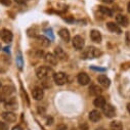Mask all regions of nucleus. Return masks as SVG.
<instances>
[{
  "instance_id": "nucleus-1",
  "label": "nucleus",
  "mask_w": 130,
  "mask_h": 130,
  "mask_svg": "<svg viewBox=\"0 0 130 130\" xmlns=\"http://www.w3.org/2000/svg\"><path fill=\"white\" fill-rule=\"evenodd\" d=\"M100 55H101V51L99 49L93 46H90L84 50L82 57L83 58H95V57H99Z\"/></svg>"
},
{
  "instance_id": "nucleus-2",
  "label": "nucleus",
  "mask_w": 130,
  "mask_h": 130,
  "mask_svg": "<svg viewBox=\"0 0 130 130\" xmlns=\"http://www.w3.org/2000/svg\"><path fill=\"white\" fill-rule=\"evenodd\" d=\"M50 73H51V69L49 67H40L36 71V76L38 77V79L44 80L50 75Z\"/></svg>"
},
{
  "instance_id": "nucleus-3",
  "label": "nucleus",
  "mask_w": 130,
  "mask_h": 130,
  "mask_svg": "<svg viewBox=\"0 0 130 130\" xmlns=\"http://www.w3.org/2000/svg\"><path fill=\"white\" fill-rule=\"evenodd\" d=\"M12 92H13L12 86H4L1 90H0V102H2L4 100H6L7 97H9Z\"/></svg>"
},
{
  "instance_id": "nucleus-4",
  "label": "nucleus",
  "mask_w": 130,
  "mask_h": 130,
  "mask_svg": "<svg viewBox=\"0 0 130 130\" xmlns=\"http://www.w3.org/2000/svg\"><path fill=\"white\" fill-rule=\"evenodd\" d=\"M53 80H54V82H55L57 85H63L64 83L67 82L68 77H67V75L64 74V73L58 72V73H55V74L53 75Z\"/></svg>"
},
{
  "instance_id": "nucleus-5",
  "label": "nucleus",
  "mask_w": 130,
  "mask_h": 130,
  "mask_svg": "<svg viewBox=\"0 0 130 130\" xmlns=\"http://www.w3.org/2000/svg\"><path fill=\"white\" fill-rule=\"evenodd\" d=\"M84 44H85V41H84V39L81 36L77 35V36L74 37V39H73V46H74V48H76L77 50H81V49H83Z\"/></svg>"
},
{
  "instance_id": "nucleus-6",
  "label": "nucleus",
  "mask_w": 130,
  "mask_h": 130,
  "mask_svg": "<svg viewBox=\"0 0 130 130\" xmlns=\"http://www.w3.org/2000/svg\"><path fill=\"white\" fill-rule=\"evenodd\" d=\"M0 36H1V39L5 42V43H9V42H11V40H12V33L9 31V30H7V29H3L2 31H1V33H0Z\"/></svg>"
},
{
  "instance_id": "nucleus-7",
  "label": "nucleus",
  "mask_w": 130,
  "mask_h": 130,
  "mask_svg": "<svg viewBox=\"0 0 130 130\" xmlns=\"http://www.w3.org/2000/svg\"><path fill=\"white\" fill-rule=\"evenodd\" d=\"M103 112H104V114L106 115V117H108V118H113L114 116H115V114H116V110H115V108L113 107V106H111V105H105V107L103 108Z\"/></svg>"
},
{
  "instance_id": "nucleus-8",
  "label": "nucleus",
  "mask_w": 130,
  "mask_h": 130,
  "mask_svg": "<svg viewBox=\"0 0 130 130\" xmlns=\"http://www.w3.org/2000/svg\"><path fill=\"white\" fill-rule=\"evenodd\" d=\"M5 108L7 110H15L18 108V104L14 97H7L5 100Z\"/></svg>"
},
{
  "instance_id": "nucleus-9",
  "label": "nucleus",
  "mask_w": 130,
  "mask_h": 130,
  "mask_svg": "<svg viewBox=\"0 0 130 130\" xmlns=\"http://www.w3.org/2000/svg\"><path fill=\"white\" fill-rule=\"evenodd\" d=\"M2 118L6 121V122H9V123H11V122H15V120H17V116H15V114L14 113H12V112H3L2 113Z\"/></svg>"
},
{
  "instance_id": "nucleus-10",
  "label": "nucleus",
  "mask_w": 130,
  "mask_h": 130,
  "mask_svg": "<svg viewBox=\"0 0 130 130\" xmlns=\"http://www.w3.org/2000/svg\"><path fill=\"white\" fill-rule=\"evenodd\" d=\"M32 95H33V97H34L36 101H41V100L43 99L44 93H43L42 88L36 87V88H34L33 90H32Z\"/></svg>"
},
{
  "instance_id": "nucleus-11",
  "label": "nucleus",
  "mask_w": 130,
  "mask_h": 130,
  "mask_svg": "<svg viewBox=\"0 0 130 130\" xmlns=\"http://www.w3.org/2000/svg\"><path fill=\"white\" fill-rule=\"evenodd\" d=\"M89 119L92 122H99L102 119V114L99 110H93L89 113Z\"/></svg>"
},
{
  "instance_id": "nucleus-12",
  "label": "nucleus",
  "mask_w": 130,
  "mask_h": 130,
  "mask_svg": "<svg viewBox=\"0 0 130 130\" xmlns=\"http://www.w3.org/2000/svg\"><path fill=\"white\" fill-rule=\"evenodd\" d=\"M54 55L57 59H60V60H66L67 59V54L61 47H56L54 49Z\"/></svg>"
},
{
  "instance_id": "nucleus-13",
  "label": "nucleus",
  "mask_w": 130,
  "mask_h": 130,
  "mask_svg": "<svg viewBox=\"0 0 130 130\" xmlns=\"http://www.w3.org/2000/svg\"><path fill=\"white\" fill-rule=\"evenodd\" d=\"M77 79H78L79 84H81V85H83V86L89 84V82H90V78H89V76H88L87 74H85V73H80V74L78 75Z\"/></svg>"
},
{
  "instance_id": "nucleus-14",
  "label": "nucleus",
  "mask_w": 130,
  "mask_h": 130,
  "mask_svg": "<svg viewBox=\"0 0 130 130\" xmlns=\"http://www.w3.org/2000/svg\"><path fill=\"white\" fill-rule=\"evenodd\" d=\"M90 38H91L92 41H94L96 43H101V41H102V34H101V32L97 31V30H92L90 32Z\"/></svg>"
},
{
  "instance_id": "nucleus-15",
  "label": "nucleus",
  "mask_w": 130,
  "mask_h": 130,
  "mask_svg": "<svg viewBox=\"0 0 130 130\" xmlns=\"http://www.w3.org/2000/svg\"><path fill=\"white\" fill-rule=\"evenodd\" d=\"M97 81H99V83L104 87H109L111 84V80L106 75H100L97 77Z\"/></svg>"
},
{
  "instance_id": "nucleus-16",
  "label": "nucleus",
  "mask_w": 130,
  "mask_h": 130,
  "mask_svg": "<svg viewBox=\"0 0 130 130\" xmlns=\"http://www.w3.org/2000/svg\"><path fill=\"white\" fill-rule=\"evenodd\" d=\"M116 22H117V24H119L120 26H123V27H127L128 24H129V21H128L127 17L123 15V14H118L116 17Z\"/></svg>"
},
{
  "instance_id": "nucleus-17",
  "label": "nucleus",
  "mask_w": 130,
  "mask_h": 130,
  "mask_svg": "<svg viewBox=\"0 0 130 130\" xmlns=\"http://www.w3.org/2000/svg\"><path fill=\"white\" fill-rule=\"evenodd\" d=\"M107 27H108V29H109L111 32H113V33H117V34H121V33H122L121 28H120L118 25H116L115 23L110 22V23L107 24Z\"/></svg>"
},
{
  "instance_id": "nucleus-18",
  "label": "nucleus",
  "mask_w": 130,
  "mask_h": 130,
  "mask_svg": "<svg viewBox=\"0 0 130 130\" xmlns=\"http://www.w3.org/2000/svg\"><path fill=\"white\" fill-rule=\"evenodd\" d=\"M93 105L96 107V108H104L105 105H106V100H105V97L103 96H96L95 97V100L93 101Z\"/></svg>"
},
{
  "instance_id": "nucleus-19",
  "label": "nucleus",
  "mask_w": 130,
  "mask_h": 130,
  "mask_svg": "<svg viewBox=\"0 0 130 130\" xmlns=\"http://www.w3.org/2000/svg\"><path fill=\"white\" fill-rule=\"evenodd\" d=\"M45 60H46L47 63L50 64V66H55V64L57 63V58L52 53H47L45 55Z\"/></svg>"
},
{
  "instance_id": "nucleus-20",
  "label": "nucleus",
  "mask_w": 130,
  "mask_h": 130,
  "mask_svg": "<svg viewBox=\"0 0 130 130\" xmlns=\"http://www.w3.org/2000/svg\"><path fill=\"white\" fill-rule=\"evenodd\" d=\"M58 35L63 41H66V42L70 41V33L67 29H60L58 32Z\"/></svg>"
},
{
  "instance_id": "nucleus-21",
  "label": "nucleus",
  "mask_w": 130,
  "mask_h": 130,
  "mask_svg": "<svg viewBox=\"0 0 130 130\" xmlns=\"http://www.w3.org/2000/svg\"><path fill=\"white\" fill-rule=\"evenodd\" d=\"M102 88L99 87L97 85H91L90 88H89V93L92 94V95H95V96H99L101 93H102Z\"/></svg>"
},
{
  "instance_id": "nucleus-22",
  "label": "nucleus",
  "mask_w": 130,
  "mask_h": 130,
  "mask_svg": "<svg viewBox=\"0 0 130 130\" xmlns=\"http://www.w3.org/2000/svg\"><path fill=\"white\" fill-rule=\"evenodd\" d=\"M110 127H111V130H123V125L120 121H113Z\"/></svg>"
},
{
  "instance_id": "nucleus-23",
  "label": "nucleus",
  "mask_w": 130,
  "mask_h": 130,
  "mask_svg": "<svg viewBox=\"0 0 130 130\" xmlns=\"http://www.w3.org/2000/svg\"><path fill=\"white\" fill-rule=\"evenodd\" d=\"M99 10H100L103 14H105V15H107V17H112V15H113V11L111 10V8H108V7H106V6H100V7H99Z\"/></svg>"
},
{
  "instance_id": "nucleus-24",
  "label": "nucleus",
  "mask_w": 130,
  "mask_h": 130,
  "mask_svg": "<svg viewBox=\"0 0 130 130\" xmlns=\"http://www.w3.org/2000/svg\"><path fill=\"white\" fill-rule=\"evenodd\" d=\"M38 40H40V43H41L43 46H48V45L50 44L49 39L45 38L44 36H38Z\"/></svg>"
},
{
  "instance_id": "nucleus-25",
  "label": "nucleus",
  "mask_w": 130,
  "mask_h": 130,
  "mask_svg": "<svg viewBox=\"0 0 130 130\" xmlns=\"http://www.w3.org/2000/svg\"><path fill=\"white\" fill-rule=\"evenodd\" d=\"M8 129V125L2 121H0V130H7Z\"/></svg>"
},
{
  "instance_id": "nucleus-26",
  "label": "nucleus",
  "mask_w": 130,
  "mask_h": 130,
  "mask_svg": "<svg viewBox=\"0 0 130 130\" xmlns=\"http://www.w3.org/2000/svg\"><path fill=\"white\" fill-rule=\"evenodd\" d=\"M44 32L46 33V35H48V36L50 37V39H53V38H54V36H53V34H52V30H51V29H46Z\"/></svg>"
},
{
  "instance_id": "nucleus-27",
  "label": "nucleus",
  "mask_w": 130,
  "mask_h": 130,
  "mask_svg": "<svg viewBox=\"0 0 130 130\" xmlns=\"http://www.w3.org/2000/svg\"><path fill=\"white\" fill-rule=\"evenodd\" d=\"M17 61H18V64H19V68H20V69H22L23 61H22V56H21V54H19V56L17 57Z\"/></svg>"
},
{
  "instance_id": "nucleus-28",
  "label": "nucleus",
  "mask_w": 130,
  "mask_h": 130,
  "mask_svg": "<svg viewBox=\"0 0 130 130\" xmlns=\"http://www.w3.org/2000/svg\"><path fill=\"white\" fill-rule=\"evenodd\" d=\"M0 3L4 6H9L10 5V0H0Z\"/></svg>"
},
{
  "instance_id": "nucleus-29",
  "label": "nucleus",
  "mask_w": 130,
  "mask_h": 130,
  "mask_svg": "<svg viewBox=\"0 0 130 130\" xmlns=\"http://www.w3.org/2000/svg\"><path fill=\"white\" fill-rule=\"evenodd\" d=\"M56 130H67V126L64 124H59V125H57Z\"/></svg>"
},
{
  "instance_id": "nucleus-30",
  "label": "nucleus",
  "mask_w": 130,
  "mask_h": 130,
  "mask_svg": "<svg viewBox=\"0 0 130 130\" xmlns=\"http://www.w3.org/2000/svg\"><path fill=\"white\" fill-rule=\"evenodd\" d=\"M91 69L94 70V71H100V72H105L106 71V69H104V68H97V67H91Z\"/></svg>"
},
{
  "instance_id": "nucleus-31",
  "label": "nucleus",
  "mask_w": 130,
  "mask_h": 130,
  "mask_svg": "<svg viewBox=\"0 0 130 130\" xmlns=\"http://www.w3.org/2000/svg\"><path fill=\"white\" fill-rule=\"evenodd\" d=\"M126 41H127V44L130 45V32L126 33Z\"/></svg>"
},
{
  "instance_id": "nucleus-32",
  "label": "nucleus",
  "mask_w": 130,
  "mask_h": 130,
  "mask_svg": "<svg viewBox=\"0 0 130 130\" xmlns=\"http://www.w3.org/2000/svg\"><path fill=\"white\" fill-rule=\"evenodd\" d=\"M14 1L17 3H19V4H25L27 2V0H14Z\"/></svg>"
},
{
  "instance_id": "nucleus-33",
  "label": "nucleus",
  "mask_w": 130,
  "mask_h": 130,
  "mask_svg": "<svg viewBox=\"0 0 130 130\" xmlns=\"http://www.w3.org/2000/svg\"><path fill=\"white\" fill-rule=\"evenodd\" d=\"M12 130H23V128H22L20 125H17V126H14V127L12 128Z\"/></svg>"
},
{
  "instance_id": "nucleus-34",
  "label": "nucleus",
  "mask_w": 130,
  "mask_h": 130,
  "mask_svg": "<svg viewBox=\"0 0 130 130\" xmlns=\"http://www.w3.org/2000/svg\"><path fill=\"white\" fill-rule=\"evenodd\" d=\"M80 128H81V130H87V125L86 124H82L80 126Z\"/></svg>"
},
{
  "instance_id": "nucleus-35",
  "label": "nucleus",
  "mask_w": 130,
  "mask_h": 130,
  "mask_svg": "<svg viewBox=\"0 0 130 130\" xmlns=\"http://www.w3.org/2000/svg\"><path fill=\"white\" fill-rule=\"evenodd\" d=\"M102 1H104L105 3H112L114 0H102Z\"/></svg>"
},
{
  "instance_id": "nucleus-36",
  "label": "nucleus",
  "mask_w": 130,
  "mask_h": 130,
  "mask_svg": "<svg viewBox=\"0 0 130 130\" xmlns=\"http://www.w3.org/2000/svg\"><path fill=\"white\" fill-rule=\"evenodd\" d=\"M51 122H52V119H51V118H50V120H49V119H48V120H47V123H46V124H47V125H50V124H52V123H51Z\"/></svg>"
},
{
  "instance_id": "nucleus-37",
  "label": "nucleus",
  "mask_w": 130,
  "mask_h": 130,
  "mask_svg": "<svg viewBox=\"0 0 130 130\" xmlns=\"http://www.w3.org/2000/svg\"><path fill=\"white\" fill-rule=\"evenodd\" d=\"M127 110H128V112H129V114H130V104L127 105Z\"/></svg>"
},
{
  "instance_id": "nucleus-38",
  "label": "nucleus",
  "mask_w": 130,
  "mask_h": 130,
  "mask_svg": "<svg viewBox=\"0 0 130 130\" xmlns=\"http://www.w3.org/2000/svg\"><path fill=\"white\" fill-rule=\"evenodd\" d=\"M95 130H106L105 128H103V127H99V128H96Z\"/></svg>"
},
{
  "instance_id": "nucleus-39",
  "label": "nucleus",
  "mask_w": 130,
  "mask_h": 130,
  "mask_svg": "<svg viewBox=\"0 0 130 130\" xmlns=\"http://www.w3.org/2000/svg\"><path fill=\"white\" fill-rule=\"evenodd\" d=\"M128 11H129V12H130V2H129V3H128Z\"/></svg>"
},
{
  "instance_id": "nucleus-40",
  "label": "nucleus",
  "mask_w": 130,
  "mask_h": 130,
  "mask_svg": "<svg viewBox=\"0 0 130 130\" xmlns=\"http://www.w3.org/2000/svg\"><path fill=\"white\" fill-rule=\"evenodd\" d=\"M1 48H2V46H1V44H0V50H1Z\"/></svg>"
},
{
  "instance_id": "nucleus-41",
  "label": "nucleus",
  "mask_w": 130,
  "mask_h": 130,
  "mask_svg": "<svg viewBox=\"0 0 130 130\" xmlns=\"http://www.w3.org/2000/svg\"><path fill=\"white\" fill-rule=\"evenodd\" d=\"M0 87H1V83H0Z\"/></svg>"
}]
</instances>
